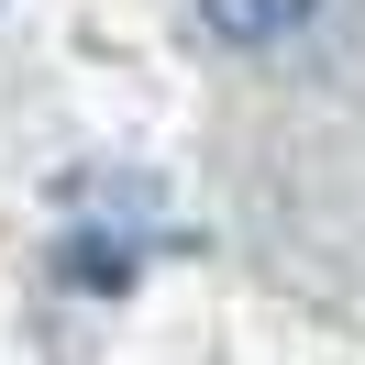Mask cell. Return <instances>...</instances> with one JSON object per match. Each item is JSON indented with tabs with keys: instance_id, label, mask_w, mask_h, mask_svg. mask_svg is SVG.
<instances>
[{
	"instance_id": "7a4b0ae2",
	"label": "cell",
	"mask_w": 365,
	"mask_h": 365,
	"mask_svg": "<svg viewBox=\"0 0 365 365\" xmlns=\"http://www.w3.org/2000/svg\"><path fill=\"white\" fill-rule=\"evenodd\" d=\"M200 11H210V34H222V45H277L288 23H310L321 0H200Z\"/></svg>"
},
{
	"instance_id": "6da1fadb",
	"label": "cell",
	"mask_w": 365,
	"mask_h": 365,
	"mask_svg": "<svg viewBox=\"0 0 365 365\" xmlns=\"http://www.w3.org/2000/svg\"><path fill=\"white\" fill-rule=\"evenodd\" d=\"M166 244V222H155V188H78L67 200V232H56V277L67 288H89V299H122L144 277V255Z\"/></svg>"
}]
</instances>
